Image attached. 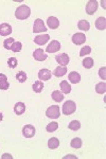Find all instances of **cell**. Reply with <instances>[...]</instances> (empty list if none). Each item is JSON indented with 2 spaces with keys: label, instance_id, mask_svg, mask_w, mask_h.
Segmentation results:
<instances>
[{
  "label": "cell",
  "instance_id": "1",
  "mask_svg": "<svg viewBox=\"0 0 106 159\" xmlns=\"http://www.w3.org/2000/svg\"><path fill=\"white\" fill-rule=\"evenodd\" d=\"M30 15H31V9L28 6H25V4L18 7L17 10L15 11V16L19 20H25L29 18Z\"/></svg>",
  "mask_w": 106,
  "mask_h": 159
},
{
  "label": "cell",
  "instance_id": "2",
  "mask_svg": "<svg viewBox=\"0 0 106 159\" xmlns=\"http://www.w3.org/2000/svg\"><path fill=\"white\" fill-rule=\"evenodd\" d=\"M76 110V104L74 103L73 101H66L63 105V109H62V111H63L64 115L69 116V115L74 114Z\"/></svg>",
  "mask_w": 106,
  "mask_h": 159
},
{
  "label": "cell",
  "instance_id": "3",
  "mask_svg": "<svg viewBox=\"0 0 106 159\" xmlns=\"http://www.w3.org/2000/svg\"><path fill=\"white\" fill-rule=\"evenodd\" d=\"M46 116L50 119H58L61 116V110H59L58 105H51L49 108L46 110Z\"/></svg>",
  "mask_w": 106,
  "mask_h": 159
},
{
  "label": "cell",
  "instance_id": "4",
  "mask_svg": "<svg viewBox=\"0 0 106 159\" xmlns=\"http://www.w3.org/2000/svg\"><path fill=\"white\" fill-rule=\"evenodd\" d=\"M47 31V28H46L45 24L40 18H37L34 21V25H33V32L34 33H40V32H46Z\"/></svg>",
  "mask_w": 106,
  "mask_h": 159
},
{
  "label": "cell",
  "instance_id": "5",
  "mask_svg": "<svg viewBox=\"0 0 106 159\" xmlns=\"http://www.w3.org/2000/svg\"><path fill=\"white\" fill-rule=\"evenodd\" d=\"M35 133H36L35 127L33 126V125H31V124H27V125H25V126L22 127V135H24V137H25V138L34 137Z\"/></svg>",
  "mask_w": 106,
  "mask_h": 159
},
{
  "label": "cell",
  "instance_id": "6",
  "mask_svg": "<svg viewBox=\"0 0 106 159\" xmlns=\"http://www.w3.org/2000/svg\"><path fill=\"white\" fill-rule=\"evenodd\" d=\"M98 7H99V4H98V2L95 0H90L86 6V13L88 15H94L97 12Z\"/></svg>",
  "mask_w": 106,
  "mask_h": 159
},
{
  "label": "cell",
  "instance_id": "7",
  "mask_svg": "<svg viewBox=\"0 0 106 159\" xmlns=\"http://www.w3.org/2000/svg\"><path fill=\"white\" fill-rule=\"evenodd\" d=\"M59 49H61V43H59V42H58V40H51L49 46H47L46 51L48 53H56Z\"/></svg>",
  "mask_w": 106,
  "mask_h": 159
},
{
  "label": "cell",
  "instance_id": "8",
  "mask_svg": "<svg viewBox=\"0 0 106 159\" xmlns=\"http://www.w3.org/2000/svg\"><path fill=\"white\" fill-rule=\"evenodd\" d=\"M55 61L59 64V66H67L70 61V58H69L68 54L66 53H63V54H58L55 56Z\"/></svg>",
  "mask_w": 106,
  "mask_h": 159
},
{
  "label": "cell",
  "instance_id": "9",
  "mask_svg": "<svg viewBox=\"0 0 106 159\" xmlns=\"http://www.w3.org/2000/svg\"><path fill=\"white\" fill-rule=\"evenodd\" d=\"M33 57H34V60H36L37 61H43L47 60L48 55L44 52L43 49L38 48V49H36L34 52H33Z\"/></svg>",
  "mask_w": 106,
  "mask_h": 159
},
{
  "label": "cell",
  "instance_id": "10",
  "mask_svg": "<svg viewBox=\"0 0 106 159\" xmlns=\"http://www.w3.org/2000/svg\"><path fill=\"white\" fill-rule=\"evenodd\" d=\"M85 42H86V36H85V34H83V33H76V34L72 36V43L76 46L83 45Z\"/></svg>",
  "mask_w": 106,
  "mask_h": 159
},
{
  "label": "cell",
  "instance_id": "11",
  "mask_svg": "<svg viewBox=\"0 0 106 159\" xmlns=\"http://www.w3.org/2000/svg\"><path fill=\"white\" fill-rule=\"evenodd\" d=\"M49 39H50V36L48 34H45V35H37L36 37H34V43L36 45L38 46H43V45H46Z\"/></svg>",
  "mask_w": 106,
  "mask_h": 159
},
{
  "label": "cell",
  "instance_id": "12",
  "mask_svg": "<svg viewBox=\"0 0 106 159\" xmlns=\"http://www.w3.org/2000/svg\"><path fill=\"white\" fill-rule=\"evenodd\" d=\"M12 33V27L9 24L0 25V35L1 36H9Z\"/></svg>",
  "mask_w": 106,
  "mask_h": 159
},
{
  "label": "cell",
  "instance_id": "13",
  "mask_svg": "<svg viewBox=\"0 0 106 159\" xmlns=\"http://www.w3.org/2000/svg\"><path fill=\"white\" fill-rule=\"evenodd\" d=\"M52 76V73L48 70V69H41L38 72V79L41 81H49Z\"/></svg>",
  "mask_w": 106,
  "mask_h": 159
},
{
  "label": "cell",
  "instance_id": "14",
  "mask_svg": "<svg viewBox=\"0 0 106 159\" xmlns=\"http://www.w3.org/2000/svg\"><path fill=\"white\" fill-rule=\"evenodd\" d=\"M10 88V83L7 81V78L6 74L0 73V89L1 90H7Z\"/></svg>",
  "mask_w": 106,
  "mask_h": 159
},
{
  "label": "cell",
  "instance_id": "15",
  "mask_svg": "<svg viewBox=\"0 0 106 159\" xmlns=\"http://www.w3.org/2000/svg\"><path fill=\"white\" fill-rule=\"evenodd\" d=\"M47 25L48 27L50 28V29H58V28L59 27V20L56 18V17L54 16H51L49 17V18L47 19Z\"/></svg>",
  "mask_w": 106,
  "mask_h": 159
},
{
  "label": "cell",
  "instance_id": "16",
  "mask_svg": "<svg viewBox=\"0 0 106 159\" xmlns=\"http://www.w3.org/2000/svg\"><path fill=\"white\" fill-rule=\"evenodd\" d=\"M25 111V103H22V102H17L16 104H15L14 106V112L18 116H20V115H22L24 112Z\"/></svg>",
  "mask_w": 106,
  "mask_h": 159
},
{
  "label": "cell",
  "instance_id": "17",
  "mask_svg": "<svg viewBox=\"0 0 106 159\" xmlns=\"http://www.w3.org/2000/svg\"><path fill=\"white\" fill-rule=\"evenodd\" d=\"M67 68L66 66H58V67L55 68V70L53 71V74L55 76H58V78H62V76H64L65 74L67 73Z\"/></svg>",
  "mask_w": 106,
  "mask_h": 159
},
{
  "label": "cell",
  "instance_id": "18",
  "mask_svg": "<svg viewBox=\"0 0 106 159\" xmlns=\"http://www.w3.org/2000/svg\"><path fill=\"white\" fill-rule=\"evenodd\" d=\"M59 87H61V91L63 92L64 94H68L70 93L71 91V86L70 84L67 81H62L61 84H59Z\"/></svg>",
  "mask_w": 106,
  "mask_h": 159
},
{
  "label": "cell",
  "instance_id": "19",
  "mask_svg": "<svg viewBox=\"0 0 106 159\" xmlns=\"http://www.w3.org/2000/svg\"><path fill=\"white\" fill-rule=\"evenodd\" d=\"M51 97H52L53 101H55V102H62L64 100V98H65V97H64V93L59 90L53 91L52 94H51Z\"/></svg>",
  "mask_w": 106,
  "mask_h": 159
},
{
  "label": "cell",
  "instance_id": "20",
  "mask_svg": "<svg viewBox=\"0 0 106 159\" xmlns=\"http://www.w3.org/2000/svg\"><path fill=\"white\" fill-rule=\"evenodd\" d=\"M95 27H97L98 30H105L106 28V19L104 17H99L97 20H95Z\"/></svg>",
  "mask_w": 106,
  "mask_h": 159
},
{
  "label": "cell",
  "instance_id": "21",
  "mask_svg": "<svg viewBox=\"0 0 106 159\" xmlns=\"http://www.w3.org/2000/svg\"><path fill=\"white\" fill-rule=\"evenodd\" d=\"M59 145V140L58 138L53 137V138H50L48 141V148H50V150H55V148H58Z\"/></svg>",
  "mask_w": 106,
  "mask_h": 159
},
{
  "label": "cell",
  "instance_id": "22",
  "mask_svg": "<svg viewBox=\"0 0 106 159\" xmlns=\"http://www.w3.org/2000/svg\"><path fill=\"white\" fill-rule=\"evenodd\" d=\"M68 78H69L70 83H72V84H77L80 81H81V75H80L77 72H70L68 75Z\"/></svg>",
  "mask_w": 106,
  "mask_h": 159
},
{
  "label": "cell",
  "instance_id": "23",
  "mask_svg": "<svg viewBox=\"0 0 106 159\" xmlns=\"http://www.w3.org/2000/svg\"><path fill=\"white\" fill-rule=\"evenodd\" d=\"M32 89H33V91L36 92V93H39V92L43 91V89H44V83H43V81H36L35 83L33 84Z\"/></svg>",
  "mask_w": 106,
  "mask_h": 159
},
{
  "label": "cell",
  "instance_id": "24",
  "mask_svg": "<svg viewBox=\"0 0 106 159\" xmlns=\"http://www.w3.org/2000/svg\"><path fill=\"white\" fill-rule=\"evenodd\" d=\"M77 28H79L81 31H88L90 29V25L87 20H80L79 24H77Z\"/></svg>",
  "mask_w": 106,
  "mask_h": 159
},
{
  "label": "cell",
  "instance_id": "25",
  "mask_svg": "<svg viewBox=\"0 0 106 159\" xmlns=\"http://www.w3.org/2000/svg\"><path fill=\"white\" fill-rule=\"evenodd\" d=\"M95 91L99 94H104L106 92V84L105 82H101V83H98L95 85Z\"/></svg>",
  "mask_w": 106,
  "mask_h": 159
},
{
  "label": "cell",
  "instance_id": "26",
  "mask_svg": "<svg viewBox=\"0 0 106 159\" xmlns=\"http://www.w3.org/2000/svg\"><path fill=\"white\" fill-rule=\"evenodd\" d=\"M68 127H69V129L73 130V132H76V130H79L80 127H81V123L77 121V120H73V121H71L69 123Z\"/></svg>",
  "mask_w": 106,
  "mask_h": 159
},
{
  "label": "cell",
  "instance_id": "27",
  "mask_svg": "<svg viewBox=\"0 0 106 159\" xmlns=\"http://www.w3.org/2000/svg\"><path fill=\"white\" fill-rule=\"evenodd\" d=\"M16 80L19 82V83H25V82L28 80L27 73H25V71H19V72L16 74Z\"/></svg>",
  "mask_w": 106,
  "mask_h": 159
},
{
  "label": "cell",
  "instance_id": "28",
  "mask_svg": "<svg viewBox=\"0 0 106 159\" xmlns=\"http://www.w3.org/2000/svg\"><path fill=\"white\" fill-rule=\"evenodd\" d=\"M82 144H83V142H82V140L80 139V138H73V139L71 140V142H70V145H71V148H82Z\"/></svg>",
  "mask_w": 106,
  "mask_h": 159
},
{
  "label": "cell",
  "instance_id": "29",
  "mask_svg": "<svg viewBox=\"0 0 106 159\" xmlns=\"http://www.w3.org/2000/svg\"><path fill=\"white\" fill-rule=\"evenodd\" d=\"M58 122H51V123H49L47 126H46V130L49 133L55 132V130H58Z\"/></svg>",
  "mask_w": 106,
  "mask_h": 159
},
{
  "label": "cell",
  "instance_id": "30",
  "mask_svg": "<svg viewBox=\"0 0 106 159\" xmlns=\"http://www.w3.org/2000/svg\"><path fill=\"white\" fill-rule=\"evenodd\" d=\"M94 60H92L91 57H86L84 61H83V66H84V68H86V69L92 68L94 67Z\"/></svg>",
  "mask_w": 106,
  "mask_h": 159
},
{
  "label": "cell",
  "instance_id": "31",
  "mask_svg": "<svg viewBox=\"0 0 106 159\" xmlns=\"http://www.w3.org/2000/svg\"><path fill=\"white\" fill-rule=\"evenodd\" d=\"M14 43H15V40H14V38H13V37L7 38V39L3 42V47H4V49L11 50V47H12V45H13Z\"/></svg>",
  "mask_w": 106,
  "mask_h": 159
},
{
  "label": "cell",
  "instance_id": "32",
  "mask_svg": "<svg viewBox=\"0 0 106 159\" xmlns=\"http://www.w3.org/2000/svg\"><path fill=\"white\" fill-rule=\"evenodd\" d=\"M21 49H22V43L20 42H15L12 45V47H11V50L13 51V52H15V53L21 51Z\"/></svg>",
  "mask_w": 106,
  "mask_h": 159
},
{
  "label": "cell",
  "instance_id": "33",
  "mask_svg": "<svg viewBox=\"0 0 106 159\" xmlns=\"http://www.w3.org/2000/svg\"><path fill=\"white\" fill-rule=\"evenodd\" d=\"M91 53V48L89 46H85L83 47L81 50H80V56H85V55H88Z\"/></svg>",
  "mask_w": 106,
  "mask_h": 159
},
{
  "label": "cell",
  "instance_id": "34",
  "mask_svg": "<svg viewBox=\"0 0 106 159\" xmlns=\"http://www.w3.org/2000/svg\"><path fill=\"white\" fill-rule=\"evenodd\" d=\"M17 65H18L17 58H15V57H10L9 58V61H7V66H9L10 68L14 69V68L17 67Z\"/></svg>",
  "mask_w": 106,
  "mask_h": 159
},
{
  "label": "cell",
  "instance_id": "35",
  "mask_svg": "<svg viewBox=\"0 0 106 159\" xmlns=\"http://www.w3.org/2000/svg\"><path fill=\"white\" fill-rule=\"evenodd\" d=\"M105 71H106V68L105 67H102L99 70V75H100V78L102 79V80H105L106 79V74H105Z\"/></svg>",
  "mask_w": 106,
  "mask_h": 159
},
{
  "label": "cell",
  "instance_id": "36",
  "mask_svg": "<svg viewBox=\"0 0 106 159\" xmlns=\"http://www.w3.org/2000/svg\"><path fill=\"white\" fill-rule=\"evenodd\" d=\"M1 158H2V159H4V158H10V159H12L13 157H12L11 155H10V154H3Z\"/></svg>",
  "mask_w": 106,
  "mask_h": 159
},
{
  "label": "cell",
  "instance_id": "37",
  "mask_svg": "<svg viewBox=\"0 0 106 159\" xmlns=\"http://www.w3.org/2000/svg\"><path fill=\"white\" fill-rule=\"evenodd\" d=\"M3 120V115H2V112H0V122Z\"/></svg>",
  "mask_w": 106,
  "mask_h": 159
}]
</instances>
